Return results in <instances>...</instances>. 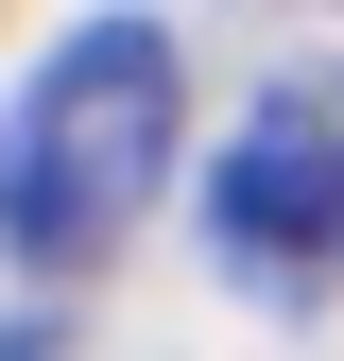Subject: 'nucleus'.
<instances>
[{
    "instance_id": "1",
    "label": "nucleus",
    "mask_w": 344,
    "mask_h": 361,
    "mask_svg": "<svg viewBox=\"0 0 344 361\" xmlns=\"http://www.w3.org/2000/svg\"><path fill=\"white\" fill-rule=\"evenodd\" d=\"M172 138H190V69H172L155 18H69L35 86L0 104V258L18 276H104L138 241V207L172 190Z\"/></svg>"
},
{
    "instance_id": "2",
    "label": "nucleus",
    "mask_w": 344,
    "mask_h": 361,
    "mask_svg": "<svg viewBox=\"0 0 344 361\" xmlns=\"http://www.w3.org/2000/svg\"><path fill=\"white\" fill-rule=\"evenodd\" d=\"M207 224H224V258L276 276V293L344 276V69H276L258 86V121L224 138V172H207Z\"/></svg>"
}]
</instances>
